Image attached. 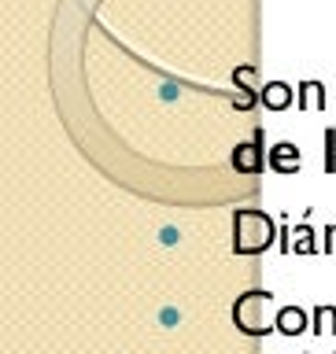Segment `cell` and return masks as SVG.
<instances>
[{
	"label": "cell",
	"instance_id": "10",
	"mask_svg": "<svg viewBox=\"0 0 336 354\" xmlns=\"http://www.w3.org/2000/svg\"><path fill=\"white\" fill-rule=\"evenodd\" d=\"M321 151H326V162H321L326 174H336V126H326V148Z\"/></svg>",
	"mask_w": 336,
	"mask_h": 354
},
{
	"label": "cell",
	"instance_id": "7",
	"mask_svg": "<svg viewBox=\"0 0 336 354\" xmlns=\"http://www.w3.org/2000/svg\"><path fill=\"white\" fill-rule=\"evenodd\" d=\"M274 328L281 332V336H299V332H307V310H299V306H281L274 314Z\"/></svg>",
	"mask_w": 336,
	"mask_h": 354
},
{
	"label": "cell",
	"instance_id": "5",
	"mask_svg": "<svg viewBox=\"0 0 336 354\" xmlns=\"http://www.w3.org/2000/svg\"><path fill=\"white\" fill-rule=\"evenodd\" d=\"M296 104V88L288 82H266L263 85V107L266 111H288Z\"/></svg>",
	"mask_w": 336,
	"mask_h": 354
},
{
	"label": "cell",
	"instance_id": "9",
	"mask_svg": "<svg viewBox=\"0 0 336 354\" xmlns=\"http://www.w3.org/2000/svg\"><path fill=\"white\" fill-rule=\"evenodd\" d=\"M310 328H315L318 336H321V328L336 332V310H333V306H318V310H315V325H310Z\"/></svg>",
	"mask_w": 336,
	"mask_h": 354
},
{
	"label": "cell",
	"instance_id": "6",
	"mask_svg": "<svg viewBox=\"0 0 336 354\" xmlns=\"http://www.w3.org/2000/svg\"><path fill=\"white\" fill-rule=\"evenodd\" d=\"M296 107L299 111H326V85L307 77V82L296 85Z\"/></svg>",
	"mask_w": 336,
	"mask_h": 354
},
{
	"label": "cell",
	"instance_id": "1",
	"mask_svg": "<svg viewBox=\"0 0 336 354\" xmlns=\"http://www.w3.org/2000/svg\"><path fill=\"white\" fill-rule=\"evenodd\" d=\"M281 232L274 229V218L259 207L233 210V254H263L274 248Z\"/></svg>",
	"mask_w": 336,
	"mask_h": 354
},
{
	"label": "cell",
	"instance_id": "8",
	"mask_svg": "<svg viewBox=\"0 0 336 354\" xmlns=\"http://www.w3.org/2000/svg\"><path fill=\"white\" fill-rule=\"evenodd\" d=\"M292 251L296 254H318V240H315V229L307 225V221H299L296 225V243H292Z\"/></svg>",
	"mask_w": 336,
	"mask_h": 354
},
{
	"label": "cell",
	"instance_id": "4",
	"mask_svg": "<svg viewBox=\"0 0 336 354\" xmlns=\"http://www.w3.org/2000/svg\"><path fill=\"white\" fill-rule=\"evenodd\" d=\"M266 159H270V170H277V174H296L299 170V148L292 140L274 144V148L266 151Z\"/></svg>",
	"mask_w": 336,
	"mask_h": 354
},
{
	"label": "cell",
	"instance_id": "3",
	"mask_svg": "<svg viewBox=\"0 0 336 354\" xmlns=\"http://www.w3.org/2000/svg\"><path fill=\"white\" fill-rule=\"evenodd\" d=\"M255 77H259V66L255 63H244L233 71V88H237L233 107L237 111H251L255 104H263V85H255Z\"/></svg>",
	"mask_w": 336,
	"mask_h": 354
},
{
	"label": "cell",
	"instance_id": "2",
	"mask_svg": "<svg viewBox=\"0 0 336 354\" xmlns=\"http://www.w3.org/2000/svg\"><path fill=\"white\" fill-rule=\"evenodd\" d=\"M263 148H266V133H263V126H255V133H251V140H244V144H237L233 148V170L237 174H263V166H270V159L263 155Z\"/></svg>",
	"mask_w": 336,
	"mask_h": 354
}]
</instances>
